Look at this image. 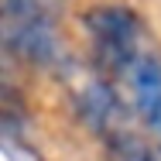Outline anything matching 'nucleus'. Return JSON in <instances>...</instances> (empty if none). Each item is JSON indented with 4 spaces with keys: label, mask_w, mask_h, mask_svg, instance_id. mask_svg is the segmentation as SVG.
<instances>
[{
    "label": "nucleus",
    "mask_w": 161,
    "mask_h": 161,
    "mask_svg": "<svg viewBox=\"0 0 161 161\" xmlns=\"http://www.w3.org/2000/svg\"><path fill=\"white\" fill-rule=\"evenodd\" d=\"M82 24L89 31L93 41V55L103 72H113V75H127L130 65L137 62L144 52H141V41H144V21L141 14H134L130 7L120 3H103L82 14Z\"/></svg>",
    "instance_id": "nucleus-1"
},
{
    "label": "nucleus",
    "mask_w": 161,
    "mask_h": 161,
    "mask_svg": "<svg viewBox=\"0 0 161 161\" xmlns=\"http://www.w3.org/2000/svg\"><path fill=\"white\" fill-rule=\"evenodd\" d=\"M3 41L7 52H14L17 58L31 65H62L65 62V48L55 34V24L45 21H3Z\"/></svg>",
    "instance_id": "nucleus-2"
},
{
    "label": "nucleus",
    "mask_w": 161,
    "mask_h": 161,
    "mask_svg": "<svg viewBox=\"0 0 161 161\" xmlns=\"http://www.w3.org/2000/svg\"><path fill=\"white\" fill-rule=\"evenodd\" d=\"M134 106L141 113V120L147 124L151 134L161 137V58L158 55H141L127 72Z\"/></svg>",
    "instance_id": "nucleus-3"
},
{
    "label": "nucleus",
    "mask_w": 161,
    "mask_h": 161,
    "mask_svg": "<svg viewBox=\"0 0 161 161\" xmlns=\"http://www.w3.org/2000/svg\"><path fill=\"white\" fill-rule=\"evenodd\" d=\"M79 113L86 117V124L93 130L106 134V137L127 130L124 127L127 110H124V103H120L117 89H113L110 82H89V86L82 89V96H79Z\"/></svg>",
    "instance_id": "nucleus-4"
},
{
    "label": "nucleus",
    "mask_w": 161,
    "mask_h": 161,
    "mask_svg": "<svg viewBox=\"0 0 161 161\" xmlns=\"http://www.w3.org/2000/svg\"><path fill=\"white\" fill-rule=\"evenodd\" d=\"M62 0H3V21H45L55 24Z\"/></svg>",
    "instance_id": "nucleus-5"
},
{
    "label": "nucleus",
    "mask_w": 161,
    "mask_h": 161,
    "mask_svg": "<svg viewBox=\"0 0 161 161\" xmlns=\"http://www.w3.org/2000/svg\"><path fill=\"white\" fill-rule=\"evenodd\" d=\"M106 141H110V161H161L158 147H151L147 141L134 137L130 130H120V134H113Z\"/></svg>",
    "instance_id": "nucleus-6"
}]
</instances>
